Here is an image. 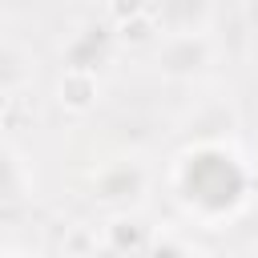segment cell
<instances>
[{"mask_svg": "<svg viewBox=\"0 0 258 258\" xmlns=\"http://www.w3.org/2000/svg\"><path fill=\"white\" fill-rule=\"evenodd\" d=\"M141 12H149V0H109V16L117 24H125V20H133Z\"/></svg>", "mask_w": 258, "mask_h": 258, "instance_id": "cell-5", "label": "cell"}, {"mask_svg": "<svg viewBox=\"0 0 258 258\" xmlns=\"http://www.w3.org/2000/svg\"><path fill=\"white\" fill-rule=\"evenodd\" d=\"M157 32H161V24H157V16H153V8L121 24V36H125L129 44H149V40H153Z\"/></svg>", "mask_w": 258, "mask_h": 258, "instance_id": "cell-4", "label": "cell"}, {"mask_svg": "<svg viewBox=\"0 0 258 258\" xmlns=\"http://www.w3.org/2000/svg\"><path fill=\"white\" fill-rule=\"evenodd\" d=\"M145 238H149V226H141L137 218L129 222V218H121V222H113L109 226V242L117 246V250H125V246H145Z\"/></svg>", "mask_w": 258, "mask_h": 258, "instance_id": "cell-3", "label": "cell"}, {"mask_svg": "<svg viewBox=\"0 0 258 258\" xmlns=\"http://www.w3.org/2000/svg\"><path fill=\"white\" fill-rule=\"evenodd\" d=\"M4 113H8V93L0 89V121H4Z\"/></svg>", "mask_w": 258, "mask_h": 258, "instance_id": "cell-6", "label": "cell"}, {"mask_svg": "<svg viewBox=\"0 0 258 258\" xmlns=\"http://www.w3.org/2000/svg\"><path fill=\"white\" fill-rule=\"evenodd\" d=\"M97 101V81L85 73V69H69L64 73V81H60V105H69V109H89Z\"/></svg>", "mask_w": 258, "mask_h": 258, "instance_id": "cell-2", "label": "cell"}, {"mask_svg": "<svg viewBox=\"0 0 258 258\" xmlns=\"http://www.w3.org/2000/svg\"><path fill=\"white\" fill-rule=\"evenodd\" d=\"M157 24L173 36H189V32H202L206 20H210V0H161L153 8Z\"/></svg>", "mask_w": 258, "mask_h": 258, "instance_id": "cell-1", "label": "cell"}, {"mask_svg": "<svg viewBox=\"0 0 258 258\" xmlns=\"http://www.w3.org/2000/svg\"><path fill=\"white\" fill-rule=\"evenodd\" d=\"M185 258H210V254H185Z\"/></svg>", "mask_w": 258, "mask_h": 258, "instance_id": "cell-7", "label": "cell"}]
</instances>
